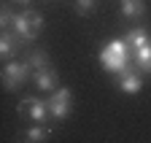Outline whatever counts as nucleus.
I'll return each mask as SVG.
<instances>
[{
	"label": "nucleus",
	"mask_w": 151,
	"mask_h": 143,
	"mask_svg": "<svg viewBox=\"0 0 151 143\" xmlns=\"http://www.w3.org/2000/svg\"><path fill=\"white\" fill-rule=\"evenodd\" d=\"M49 135H51V130H49V127H43V124H35V127L24 130L22 143H43V140H49Z\"/></svg>",
	"instance_id": "nucleus-12"
},
{
	"label": "nucleus",
	"mask_w": 151,
	"mask_h": 143,
	"mask_svg": "<svg viewBox=\"0 0 151 143\" xmlns=\"http://www.w3.org/2000/svg\"><path fill=\"white\" fill-rule=\"evenodd\" d=\"M129 60H132V49H129V43H127L124 38H113V41H108V43L103 46V51H100V62H103V68L108 70V73H113V76H124V73H129V70H132Z\"/></svg>",
	"instance_id": "nucleus-1"
},
{
	"label": "nucleus",
	"mask_w": 151,
	"mask_h": 143,
	"mask_svg": "<svg viewBox=\"0 0 151 143\" xmlns=\"http://www.w3.org/2000/svg\"><path fill=\"white\" fill-rule=\"evenodd\" d=\"M94 3H97V0H76V11L89 14V11H94Z\"/></svg>",
	"instance_id": "nucleus-15"
},
{
	"label": "nucleus",
	"mask_w": 151,
	"mask_h": 143,
	"mask_svg": "<svg viewBox=\"0 0 151 143\" xmlns=\"http://www.w3.org/2000/svg\"><path fill=\"white\" fill-rule=\"evenodd\" d=\"M122 14L127 19H140L146 14V3L143 0H122Z\"/></svg>",
	"instance_id": "nucleus-11"
},
{
	"label": "nucleus",
	"mask_w": 151,
	"mask_h": 143,
	"mask_svg": "<svg viewBox=\"0 0 151 143\" xmlns=\"http://www.w3.org/2000/svg\"><path fill=\"white\" fill-rule=\"evenodd\" d=\"M30 65H27V60L24 62H16V60H11L8 65H3V84H6V89L8 92H14V89H19L27 78H30Z\"/></svg>",
	"instance_id": "nucleus-3"
},
{
	"label": "nucleus",
	"mask_w": 151,
	"mask_h": 143,
	"mask_svg": "<svg viewBox=\"0 0 151 143\" xmlns=\"http://www.w3.org/2000/svg\"><path fill=\"white\" fill-rule=\"evenodd\" d=\"M19 114H27L32 121H46L49 119V105L46 100H38V97H24L22 103H19Z\"/></svg>",
	"instance_id": "nucleus-4"
},
{
	"label": "nucleus",
	"mask_w": 151,
	"mask_h": 143,
	"mask_svg": "<svg viewBox=\"0 0 151 143\" xmlns=\"http://www.w3.org/2000/svg\"><path fill=\"white\" fill-rule=\"evenodd\" d=\"M122 81H119V86H122V92H127V95H138L140 89H143V78H140V73L135 68L129 70V73H124V76H119Z\"/></svg>",
	"instance_id": "nucleus-7"
},
{
	"label": "nucleus",
	"mask_w": 151,
	"mask_h": 143,
	"mask_svg": "<svg viewBox=\"0 0 151 143\" xmlns=\"http://www.w3.org/2000/svg\"><path fill=\"white\" fill-rule=\"evenodd\" d=\"M46 105H49V119H54V121H62V119H68V114H70V105H73V95H70V89H54V92L49 95V100H46Z\"/></svg>",
	"instance_id": "nucleus-2"
},
{
	"label": "nucleus",
	"mask_w": 151,
	"mask_h": 143,
	"mask_svg": "<svg viewBox=\"0 0 151 143\" xmlns=\"http://www.w3.org/2000/svg\"><path fill=\"white\" fill-rule=\"evenodd\" d=\"M132 62H135L138 73H151V43H146V46L132 51Z\"/></svg>",
	"instance_id": "nucleus-8"
},
{
	"label": "nucleus",
	"mask_w": 151,
	"mask_h": 143,
	"mask_svg": "<svg viewBox=\"0 0 151 143\" xmlns=\"http://www.w3.org/2000/svg\"><path fill=\"white\" fill-rule=\"evenodd\" d=\"M14 32H16L22 41H35L41 30H35V27H32V22L27 19L24 11H22V14H16V19H14Z\"/></svg>",
	"instance_id": "nucleus-5"
},
{
	"label": "nucleus",
	"mask_w": 151,
	"mask_h": 143,
	"mask_svg": "<svg viewBox=\"0 0 151 143\" xmlns=\"http://www.w3.org/2000/svg\"><path fill=\"white\" fill-rule=\"evenodd\" d=\"M32 81L38 89H43V92H54L57 89V73L51 68H41V70H32Z\"/></svg>",
	"instance_id": "nucleus-6"
},
{
	"label": "nucleus",
	"mask_w": 151,
	"mask_h": 143,
	"mask_svg": "<svg viewBox=\"0 0 151 143\" xmlns=\"http://www.w3.org/2000/svg\"><path fill=\"white\" fill-rule=\"evenodd\" d=\"M14 19H16V14H14L8 6H3V8H0V27H3V30L14 27Z\"/></svg>",
	"instance_id": "nucleus-14"
},
{
	"label": "nucleus",
	"mask_w": 151,
	"mask_h": 143,
	"mask_svg": "<svg viewBox=\"0 0 151 143\" xmlns=\"http://www.w3.org/2000/svg\"><path fill=\"white\" fill-rule=\"evenodd\" d=\"M19 35L16 32H8V30H3V38H0V54L3 57H14L16 51H19Z\"/></svg>",
	"instance_id": "nucleus-10"
},
{
	"label": "nucleus",
	"mask_w": 151,
	"mask_h": 143,
	"mask_svg": "<svg viewBox=\"0 0 151 143\" xmlns=\"http://www.w3.org/2000/svg\"><path fill=\"white\" fill-rule=\"evenodd\" d=\"M27 65H30L32 70L49 68V54H46V51H41V49H32L30 54H27Z\"/></svg>",
	"instance_id": "nucleus-13"
},
{
	"label": "nucleus",
	"mask_w": 151,
	"mask_h": 143,
	"mask_svg": "<svg viewBox=\"0 0 151 143\" xmlns=\"http://www.w3.org/2000/svg\"><path fill=\"white\" fill-rule=\"evenodd\" d=\"M124 41L129 43V49H132V51H135V49H140V46L151 43V35H148V30H143V27H132V30L124 35Z\"/></svg>",
	"instance_id": "nucleus-9"
},
{
	"label": "nucleus",
	"mask_w": 151,
	"mask_h": 143,
	"mask_svg": "<svg viewBox=\"0 0 151 143\" xmlns=\"http://www.w3.org/2000/svg\"><path fill=\"white\" fill-rule=\"evenodd\" d=\"M14 3H24V6H27V3H30V0H14Z\"/></svg>",
	"instance_id": "nucleus-16"
}]
</instances>
